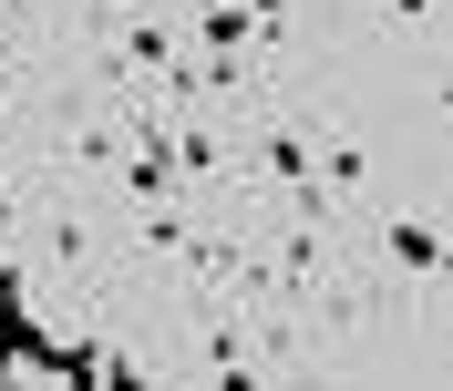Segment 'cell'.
I'll return each instance as SVG.
<instances>
[{
    "instance_id": "9",
    "label": "cell",
    "mask_w": 453,
    "mask_h": 391,
    "mask_svg": "<svg viewBox=\"0 0 453 391\" xmlns=\"http://www.w3.org/2000/svg\"><path fill=\"white\" fill-rule=\"evenodd\" d=\"M0 226H11V155H0Z\"/></svg>"
},
{
    "instance_id": "8",
    "label": "cell",
    "mask_w": 453,
    "mask_h": 391,
    "mask_svg": "<svg viewBox=\"0 0 453 391\" xmlns=\"http://www.w3.org/2000/svg\"><path fill=\"white\" fill-rule=\"evenodd\" d=\"M381 11H392V21H423V11H433V0H381Z\"/></svg>"
},
{
    "instance_id": "2",
    "label": "cell",
    "mask_w": 453,
    "mask_h": 391,
    "mask_svg": "<svg viewBox=\"0 0 453 391\" xmlns=\"http://www.w3.org/2000/svg\"><path fill=\"white\" fill-rule=\"evenodd\" d=\"M381 248H392V268H412V279L443 268V237H433L423 217H381Z\"/></svg>"
},
{
    "instance_id": "4",
    "label": "cell",
    "mask_w": 453,
    "mask_h": 391,
    "mask_svg": "<svg viewBox=\"0 0 453 391\" xmlns=\"http://www.w3.org/2000/svg\"><path fill=\"white\" fill-rule=\"evenodd\" d=\"M319 165H330V175H319L330 196H361V144H350V134H319Z\"/></svg>"
},
{
    "instance_id": "3",
    "label": "cell",
    "mask_w": 453,
    "mask_h": 391,
    "mask_svg": "<svg viewBox=\"0 0 453 391\" xmlns=\"http://www.w3.org/2000/svg\"><path fill=\"white\" fill-rule=\"evenodd\" d=\"M196 42H206V52H248V42H257V11H248V0H206Z\"/></svg>"
},
{
    "instance_id": "10",
    "label": "cell",
    "mask_w": 453,
    "mask_h": 391,
    "mask_svg": "<svg viewBox=\"0 0 453 391\" xmlns=\"http://www.w3.org/2000/svg\"><path fill=\"white\" fill-rule=\"evenodd\" d=\"M443 113H453V73H443Z\"/></svg>"
},
{
    "instance_id": "1",
    "label": "cell",
    "mask_w": 453,
    "mask_h": 391,
    "mask_svg": "<svg viewBox=\"0 0 453 391\" xmlns=\"http://www.w3.org/2000/svg\"><path fill=\"white\" fill-rule=\"evenodd\" d=\"M124 73H144V83H175V31L155 21V11L124 31Z\"/></svg>"
},
{
    "instance_id": "7",
    "label": "cell",
    "mask_w": 453,
    "mask_h": 391,
    "mask_svg": "<svg viewBox=\"0 0 453 391\" xmlns=\"http://www.w3.org/2000/svg\"><path fill=\"white\" fill-rule=\"evenodd\" d=\"M257 11V42H279V21H288V0H248Z\"/></svg>"
},
{
    "instance_id": "5",
    "label": "cell",
    "mask_w": 453,
    "mask_h": 391,
    "mask_svg": "<svg viewBox=\"0 0 453 391\" xmlns=\"http://www.w3.org/2000/svg\"><path fill=\"white\" fill-rule=\"evenodd\" d=\"M42 248H52L62 268H83V257H93V237H83V217H73V206H52V226H42Z\"/></svg>"
},
{
    "instance_id": "6",
    "label": "cell",
    "mask_w": 453,
    "mask_h": 391,
    "mask_svg": "<svg viewBox=\"0 0 453 391\" xmlns=\"http://www.w3.org/2000/svg\"><path fill=\"white\" fill-rule=\"evenodd\" d=\"M226 165V144L217 134H186V124H175V175H217Z\"/></svg>"
}]
</instances>
